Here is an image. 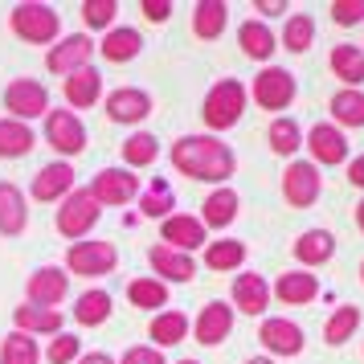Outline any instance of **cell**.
Here are the masks:
<instances>
[{"label":"cell","instance_id":"obj_1","mask_svg":"<svg viewBox=\"0 0 364 364\" xmlns=\"http://www.w3.org/2000/svg\"><path fill=\"white\" fill-rule=\"evenodd\" d=\"M233 151L217 135H184L172 144V168H181L193 181H225L233 176Z\"/></svg>","mask_w":364,"mask_h":364},{"label":"cell","instance_id":"obj_2","mask_svg":"<svg viewBox=\"0 0 364 364\" xmlns=\"http://www.w3.org/2000/svg\"><path fill=\"white\" fill-rule=\"evenodd\" d=\"M242 111H246V86L237 82V78H221V82L209 90L205 107H200V115H205V123H209L213 132L233 127V123L242 119Z\"/></svg>","mask_w":364,"mask_h":364},{"label":"cell","instance_id":"obj_3","mask_svg":"<svg viewBox=\"0 0 364 364\" xmlns=\"http://www.w3.org/2000/svg\"><path fill=\"white\" fill-rule=\"evenodd\" d=\"M13 33L29 46H46L58 37V13L50 4H17L13 9Z\"/></svg>","mask_w":364,"mask_h":364},{"label":"cell","instance_id":"obj_4","mask_svg":"<svg viewBox=\"0 0 364 364\" xmlns=\"http://www.w3.org/2000/svg\"><path fill=\"white\" fill-rule=\"evenodd\" d=\"M115 262H119V250L111 242H78L66 254V270L78 274V279H99L107 270H115Z\"/></svg>","mask_w":364,"mask_h":364},{"label":"cell","instance_id":"obj_5","mask_svg":"<svg viewBox=\"0 0 364 364\" xmlns=\"http://www.w3.org/2000/svg\"><path fill=\"white\" fill-rule=\"evenodd\" d=\"M95 221H99V200L90 197V193H70L62 197V209H58V230L66 233V237H86V233L95 230Z\"/></svg>","mask_w":364,"mask_h":364},{"label":"cell","instance_id":"obj_6","mask_svg":"<svg viewBox=\"0 0 364 364\" xmlns=\"http://www.w3.org/2000/svg\"><path fill=\"white\" fill-rule=\"evenodd\" d=\"M4 107L21 119H41L50 115V90L41 82H33V78H17V82H9V90H4Z\"/></svg>","mask_w":364,"mask_h":364},{"label":"cell","instance_id":"obj_7","mask_svg":"<svg viewBox=\"0 0 364 364\" xmlns=\"http://www.w3.org/2000/svg\"><path fill=\"white\" fill-rule=\"evenodd\" d=\"M90 197L99 200V209L102 205H127V200L139 197V176L127 168H102L90 184Z\"/></svg>","mask_w":364,"mask_h":364},{"label":"cell","instance_id":"obj_8","mask_svg":"<svg viewBox=\"0 0 364 364\" xmlns=\"http://www.w3.org/2000/svg\"><path fill=\"white\" fill-rule=\"evenodd\" d=\"M254 99H258L262 111H282L287 102L295 99V74L291 70H279V66L262 70L254 78Z\"/></svg>","mask_w":364,"mask_h":364},{"label":"cell","instance_id":"obj_9","mask_svg":"<svg viewBox=\"0 0 364 364\" xmlns=\"http://www.w3.org/2000/svg\"><path fill=\"white\" fill-rule=\"evenodd\" d=\"M46 135H50V148H58L62 156H78L86 148V127L78 123L74 111H50L46 115Z\"/></svg>","mask_w":364,"mask_h":364},{"label":"cell","instance_id":"obj_10","mask_svg":"<svg viewBox=\"0 0 364 364\" xmlns=\"http://www.w3.org/2000/svg\"><path fill=\"white\" fill-rule=\"evenodd\" d=\"M282 197L291 200L295 209L315 205V197H319V172H315V164H307V160L287 164V172H282Z\"/></svg>","mask_w":364,"mask_h":364},{"label":"cell","instance_id":"obj_11","mask_svg":"<svg viewBox=\"0 0 364 364\" xmlns=\"http://www.w3.org/2000/svg\"><path fill=\"white\" fill-rule=\"evenodd\" d=\"M66 291H70V279H66V270H58V266H46V270H37L29 279V303L33 307H50L53 311V303H62Z\"/></svg>","mask_w":364,"mask_h":364},{"label":"cell","instance_id":"obj_12","mask_svg":"<svg viewBox=\"0 0 364 364\" xmlns=\"http://www.w3.org/2000/svg\"><path fill=\"white\" fill-rule=\"evenodd\" d=\"M258 340L274 356H295V352H303V328L291 323V319H266L262 328H258Z\"/></svg>","mask_w":364,"mask_h":364},{"label":"cell","instance_id":"obj_13","mask_svg":"<svg viewBox=\"0 0 364 364\" xmlns=\"http://www.w3.org/2000/svg\"><path fill=\"white\" fill-rule=\"evenodd\" d=\"M107 115L115 123H139V119L151 115V99L144 90H135V86H123L115 95H107Z\"/></svg>","mask_w":364,"mask_h":364},{"label":"cell","instance_id":"obj_14","mask_svg":"<svg viewBox=\"0 0 364 364\" xmlns=\"http://www.w3.org/2000/svg\"><path fill=\"white\" fill-rule=\"evenodd\" d=\"M90 53H95V41L82 33L66 37L62 46H53L50 50V70L53 74H74V70H82L86 62H90Z\"/></svg>","mask_w":364,"mask_h":364},{"label":"cell","instance_id":"obj_15","mask_svg":"<svg viewBox=\"0 0 364 364\" xmlns=\"http://www.w3.org/2000/svg\"><path fill=\"white\" fill-rule=\"evenodd\" d=\"M307 148H311V156L319 164H344L348 160V139L331 123H315L311 135H307Z\"/></svg>","mask_w":364,"mask_h":364},{"label":"cell","instance_id":"obj_16","mask_svg":"<svg viewBox=\"0 0 364 364\" xmlns=\"http://www.w3.org/2000/svg\"><path fill=\"white\" fill-rule=\"evenodd\" d=\"M66 102L70 107H78V111H86V107H95L99 102V95H102V78H99V70H90V66H82V70H74V74H66Z\"/></svg>","mask_w":364,"mask_h":364},{"label":"cell","instance_id":"obj_17","mask_svg":"<svg viewBox=\"0 0 364 364\" xmlns=\"http://www.w3.org/2000/svg\"><path fill=\"white\" fill-rule=\"evenodd\" d=\"M74 193V168L70 164H50L33 176V197L37 200H62Z\"/></svg>","mask_w":364,"mask_h":364},{"label":"cell","instance_id":"obj_18","mask_svg":"<svg viewBox=\"0 0 364 364\" xmlns=\"http://www.w3.org/2000/svg\"><path fill=\"white\" fill-rule=\"evenodd\" d=\"M233 328V307L225 303H209V307H200L197 315V340L200 344H221Z\"/></svg>","mask_w":364,"mask_h":364},{"label":"cell","instance_id":"obj_19","mask_svg":"<svg viewBox=\"0 0 364 364\" xmlns=\"http://www.w3.org/2000/svg\"><path fill=\"white\" fill-rule=\"evenodd\" d=\"M233 303L246 315H262L266 303H270V287H266L262 274H237V282H233Z\"/></svg>","mask_w":364,"mask_h":364},{"label":"cell","instance_id":"obj_20","mask_svg":"<svg viewBox=\"0 0 364 364\" xmlns=\"http://www.w3.org/2000/svg\"><path fill=\"white\" fill-rule=\"evenodd\" d=\"M164 242H168V250H197V246H205V225H200L197 217H168L164 221Z\"/></svg>","mask_w":364,"mask_h":364},{"label":"cell","instance_id":"obj_21","mask_svg":"<svg viewBox=\"0 0 364 364\" xmlns=\"http://www.w3.org/2000/svg\"><path fill=\"white\" fill-rule=\"evenodd\" d=\"M151 266H156V274H164V279H172V282H188L193 274H197V262H193L188 254L168 250V246L151 250Z\"/></svg>","mask_w":364,"mask_h":364},{"label":"cell","instance_id":"obj_22","mask_svg":"<svg viewBox=\"0 0 364 364\" xmlns=\"http://www.w3.org/2000/svg\"><path fill=\"white\" fill-rule=\"evenodd\" d=\"M237 41H242L246 58H254V62H266L270 53L279 50V41H274V33H270V25H262V21H246V25L237 29Z\"/></svg>","mask_w":364,"mask_h":364},{"label":"cell","instance_id":"obj_23","mask_svg":"<svg viewBox=\"0 0 364 364\" xmlns=\"http://www.w3.org/2000/svg\"><path fill=\"white\" fill-rule=\"evenodd\" d=\"M25 230V197H21L17 184H0V233H9V237H17Z\"/></svg>","mask_w":364,"mask_h":364},{"label":"cell","instance_id":"obj_24","mask_svg":"<svg viewBox=\"0 0 364 364\" xmlns=\"http://www.w3.org/2000/svg\"><path fill=\"white\" fill-rule=\"evenodd\" d=\"M274 295H279L282 303H291V307H303V303H311V299L319 295V282H315V274L295 270V274H282V279L274 282Z\"/></svg>","mask_w":364,"mask_h":364},{"label":"cell","instance_id":"obj_25","mask_svg":"<svg viewBox=\"0 0 364 364\" xmlns=\"http://www.w3.org/2000/svg\"><path fill=\"white\" fill-rule=\"evenodd\" d=\"M331 254H336V237H331L328 230H307V233L295 242V258H299L303 266L328 262Z\"/></svg>","mask_w":364,"mask_h":364},{"label":"cell","instance_id":"obj_26","mask_svg":"<svg viewBox=\"0 0 364 364\" xmlns=\"http://www.w3.org/2000/svg\"><path fill=\"white\" fill-rule=\"evenodd\" d=\"M74 319L86 323V328L107 323V319H111V295H107V291H86V295H78V303H74Z\"/></svg>","mask_w":364,"mask_h":364},{"label":"cell","instance_id":"obj_27","mask_svg":"<svg viewBox=\"0 0 364 364\" xmlns=\"http://www.w3.org/2000/svg\"><path fill=\"white\" fill-rule=\"evenodd\" d=\"M225 21H230V9H225V4H217V0L197 4V13H193V33L205 37V41H217L221 29H225Z\"/></svg>","mask_w":364,"mask_h":364},{"label":"cell","instance_id":"obj_28","mask_svg":"<svg viewBox=\"0 0 364 364\" xmlns=\"http://www.w3.org/2000/svg\"><path fill=\"white\" fill-rule=\"evenodd\" d=\"M233 217H237V193H233V188H217L213 197L205 200V221H200V225L225 230Z\"/></svg>","mask_w":364,"mask_h":364},{"label":"cell","instance_id":"obj_29","mask_svg":"<svg viewBox=\"0 0 364 364\" xmlns=\"http://www.w3.org/2000/svg\"><path fill=\"white\" fill-rule=\"evenodd\" d=\"M99 50L107 62H132L135 53L144 50V37L135 33V29H115V33H107V41H102Z\"/></svg>","mask_w":364,"mask_h":364},{"label":"cell","instance_id":"obj_30","mask_svg":"<svg viewBox=\"0 0 364 364\" xmlns=\"http://www.w3.org/2000/svg\"><path fill=\"white\" fill-rule=\"evenodd\" d=\"M331 70H336V78H344V82H364V50L356 46H336L331 50Z\"/></svg>","mask_w":364,"mask_h":364},{"label":"cell","instance_id":"obj_31","mask_svg":"<svg viewBox=\"0 0 364 364\" xmlns=\"http://www.w3.org/2000/svg\"><path fill=\"white\" fill-rule=\"evenodd\" d=\"M33 148V132L17 123V119H0V156H25V151Z\"/></svg>","mask_w":364,"mask_h":364},{"label":"cell","instance_id":"obj_32","mask_svg":"<svg viewBox=\"0 0 364 364\" xmlns=\"http://www.w3.org/2000/svg\"><path fill=\"white\" fill-rule=\"evenodd\" d=\"M17 323H21L25 336H29V331H50V336H58V331H62V315L50 311V307L25 303V307H17Z\"/></svg>","mask_w":364,"mask_h":364},{"label":"cell","instance_id":"obj_33","mask_svg":"<svg viewBox=\"0 0 364 364\" xmlns=\"http://www.w3.org/2000/svg\"><path fill=\"white\" fill-rule=\"evenodd\" d=\"M246 262V246L242 242H213V246L205 250V266L209 270H237V266Z\"/></svg>","mask_w":364,"mask_h":364},{"label":"cell","instance_id":"obj_34","mask_svg":"<svg viewBox=\"0 0 364 364\" xmlns=\"http://www.w3.org/2000/svg\"><path fill=\"white\" fill-rule=\"evenodd\" d=\"M331 115L344 127H364V95L360 90H340L331 99Z\"/></svg>","mask_w":364,"mask_h":364},{"label":"cell","instance_id":"obj_35","mask_svg":"<svg viewBox=\"0 0 364 364\" xmlns=\"http://www.w3.org/2000/svg\"><path fill=\"white\" fill-rule=\"evenodd\" d=\"M37 340L25 331H13L4 344H0V364H37Z\"/></svg>","mask_w":364,"mask_h":364},{"label":"cell","instance_id":"obj_36","mask_svg":"<svg viewBox=\"0 0 364 364\" xmlns=\"http://www.w3.org/2000/svg\"><path fill=\"white\" fill-rule=\"evenodd\" d=\"M184 336H188V319H184L181 311H164V315H156L151 319V340L156 344H181Z\"/></svg>","mask_w":364,"mask_h":364},{"label":"cell","instance_id":"obj_37","mask_svg":"<svg viewBox=\"0 0 364 364\" xmlns=\"http://www.w3.org/2000/svg\"><path fill=\"white\" fill-rule=\"evenodd\" d=\"M156 156H160V139H156V135L139 132V135H132V139H123V160H127L132 168L151 164Z\"/></svg>","mask_w":364,"mask_h":364},{"label":"cell","instance_id":"obj_38","mask_svg":"<svg viewBox=\"0 0 364 364\" xmlns=\"http://www.w3.org/2000/svg\"><path fill=\"white\" fill-rule=\"evenodd\" d=\"M356 328H360V311L356 307H336V315H328V323H323V336H328V344H344V340H352Z\"/></svg>","mask_w":364,"mask_h":364},{"label":"cell","instance_id":"obj_39","mask_svg":"<svg viewBox=\"0 0 364 364\" xmlns=\"http://www.w3.org/2000/svg\"><path fill=\"white\" fill-rule=\"evenodd\" d=\"M315 41V21L307 17V13H299V17L287 21V33H282V46L291 53H307Z\"/></svg>","mask_w":364,"mask_h":364},{"label":"cell","instance_id":"obj_40","mask_svg":"<svg viewBox=\"0 0 364 364\" xmlns=\"http://www.w3.org/2000/svg\"><path fill=\"white\" fill-rule=\"evenodd\" d=\"M266 139H270V148L279 151V156H295L299 151V123L295 119H274Z\"/></svg>","mask_w":364,"mask_h":364},{"label":"cell","instance_id":"obj_41","mask_svg":"<svg viewBox=\"0 0 364 364\" xmlns=\"http://www.w3.org/2000/svg\"><path fill=\"white\" fill-rule=\"evenodd\" d=\"M127 299H132L135 307H144V311H151V307H164V303H168V291H164V282L135 279L132 287H127Z\"/></svg>","mask_w":364,"mask_h":364},{"label":"cell","instance_id":"obj_42","mask_svg":"<svg viewBox=\"0 0 364 364\" xmlns=\"http://www.w3.org/2000/svg\"><path fill=\"white\" fill-rule=\"evenodd\" d=\"M115 13H119L115 0H86V4H82V17H86L90 29H107V25L115 21Z\"/></svg>","mask_w":364,"mask_h":364},{"label":"cell","instance_id":"obj_43","mask_svg":"<svg viewBox=\"0 0 364 364\" xmlns=\"http://www.w3.org/2000/svg\"><path fill=\"white\" fill-rule=\"evenodd\" d=\"M172 193H168L164 184H156V193H148V197H139V209H144V213L148 217H164L168 209H172Z\"/></svg>","mask_w":364,"mask_h":364},{"label":"cell","instance_id":"obj_44","mask_svg":"<svg viewBox=\"0 0 364 364\" xmlns=\"http://www.w3.org/2000/svg\"><path fill=\"white\" fill-rule=\"evenodd\" d=\"M331 21H336V25H360L364 0H336V4H331Z\"/></svg>","mask_w":364,"mask_h":364},{"label":"cell","instance_id":"obj_45","mask_svg":"<svg viewBox=\"0 0 364 364\" xmlns=\"http://www.w3.org/2000/svg\"><path fill=\"white\" fill-rule=\"evenodd\" d=\"M46 356H50V364H70L74 356H78V340H74V336H66V331H58V340L50 344V352H46Z\"/></svg>","mask_w":364,"mask_h":364},{"label":"cell","instance_id":"obj_46","mask_svg":"<svg viewBox=\"0 0 364 364\" xmlns=\"http://www.w3.org/2000/svg\"><path fill=\"white\" fill-rule=\"evenodd\" d=\"M123 364H164V356L156 348H127L123 352Z\"/></svg>","mask_w":364,"mask_h":364},{"label":"cell","instance_id":"obj_47","mask_svg":"<svg viewBox=\"0 0 364 364\" xmlns=\"http://www.w3.org/2000/svg\"><path fill=\"white\" fill-rule=\"evenodd\" d=\"M139 13H144L148 21H168L172 4H168V0H144V4H139Z\"/></svg>","mask_w":364,"mask_h":364},{"label":"cell","instance_id":"obj_48","mask_svg":"<svg viewBox=\"0 0 364 364\" xmlns=\"http://www.w3.org/2000/svg\"><path fill=\"white\" fill-rule=\"evenodd\" d=\"M348 181L356 184V188H364V156H356V160L348 164Z\"/></svg>","mask_w":364,"mask_h":364},{"label":"cell","instance_id":"obj_49","mask_svg":"<svg viewBox=\"0 0 364 364\" xmlns=\"http://www.w3.org/2000/svg\"><path fill=\"white\" fill-rule=\"evenodd\" d=\"M254 9H258V13H270V17H274V13H282V9H287V0H258Z\"/></svg>","mask_w":364,"mask_h":364},{"label":"cell","instance_id":"obj_50","mask_svg":"<svg viewBox=\"0 0 364 364\" xmlns=\"http://www.w3.org/2000/svg\"><path fill=\"white\" fill-rule=\"evenodd\" d=\"M78 364H115V360H111L107 352H90V356H82V360H78Z\"/></svg>","mask_w":364,"mask_h":364},{"label":"cell","instance_id":"obj_51","mask_svg":"<svg viewBox=\"0 0 364 364\" xmlns=\"http://www.w3.org/2000/svg\"><path fill=\"white\" fill-rule=\"evenodd\" d=\"M356 225H360V230H364V200H360V205H356Z\"/></svg>","mask_w":364,"mask_h":364},{"label":"cell","instance_id":"obj_52","mask_svg":"<svg viewBox=\"0 0 364 364\" xmlns=\"http://www.w3.org/2000/svg\"><path fill=\"white\" fill-rule=\"evenodd\" d=\"M246 364H274L270 356H254V360H246Z\"/></svg>","mask_w":364,"mask_h":364},{"label":"cell","instance_id":"obj_53","mask_svg":"<svg viewBox=\"0 0 364 364\" xmlns=\"http://www.w3.org/2000/svg\"><path fill=\"white\" fill-rule=\"evenodd\" d=\"M181 364H197V360H181Z\"/></svg>","mask_w":364,"mask_h":364},{"label":"cell","instance_id":"obj_54","mask_svg":"<svg viewBox=\"0 0 364 364\" xmlns=\"http://www.w3.org/2000/svg\"><path fill=\"white\" fill-rule=\"evenodd\" d=\"M360 279H364V266H360Z\"/></svg>","mask_w":364,"mask_h":364}]
</instances>
